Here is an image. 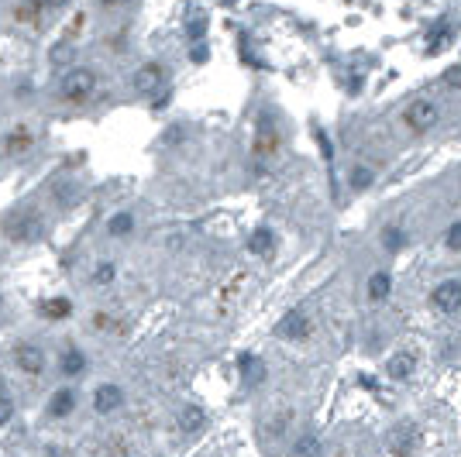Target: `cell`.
Wrapping results in <instances>:
<instances>
[{
	"label": "cell",
	"mask_w": 461,
	"mask_h": 457,
	"mask_svg": "<svg viewBox=\"0 0 461 457\" xmlns=\"http://www.w3.org/2000/svg\"><path fill=\"white\" fill-rule=\"evenodd\" d=\"M93 90H97V73L93 69H69L66 76H62V83H59V97L66 100V103H73V107H80V103H86L90 97H93Z\"/></svg>",
	"instance_id": "obj_1"
},
{
	"label": "cell",
	"mask_w": 461,
	"mask_h": 457,
	"mask_svg": "<svg viewBox=\"0 0 461 457\" xmlns=\"http://www.w3.org/2000/svg\"><path fill=\"white\" fill-rule=\"evenodd\" d=\"M4 231H8V238L14 245H28V241H35L42 234V220H38L35 210H18V213H11L4 220Z\"/></svg>",
	"instance_id": "obj_2"
},
{
	"label": "cell",
	"mask_w": 461,
	"mask_h": 457,
	"mask_svg": "<svg viewBox=\"0 0 461 457\" xmlns=\"http://www.w3.org/2000/svg\"><path fill=\"white\" fill-rule=\"evenodd\" d=\"M403 121H406V127H410L413 134H427V131H430V127L440 121V107H437L434 100L420 97V100H413V103L406 107Z\"/></svg>",
	"instance_id": "obj_3"
},
{
	"label": "cell",
	"mask_w": 461,
	"mask_h": 457,
	"mask_svg": "<svg viewBox=\"0 0 461 457\" xmlns=\"http://www.w3.org/2000/svg\"><path fill=\"white\" fill-rule=\"evenodd\" d=\"M165 66L162 62H145V66H138L134 69V76H131V86H134V93L138 97H152V93H158V86L165 83Z\"/></svg>",
	"instance_id": "obj_4"
},
{
	"label": "cell",
	"mask_w": 461,
	"mask_h": 457,
	"mask_svg": "<svg viewBox=\"0 0 461 457\" xmlns=\"http://www.w3.org/2000/svg\"><path fill=\"white\" fill-rule=\"evenodd\" d=\"M90 406H93L97 416H110V412H117L124 406V388L117 382H100L93 388V395H90Z\"/></svg>",
	"instance_id": "obj_5"
},
{
	"label": "cell",
	"mask_w": 461,
	"mask_h": 457,
	"mask_svg": "<svg viewBox=\"0 0 461 457\" xmlns=\"http://www.w3.org/2000/svg\"><path fill=\"white\" fill-rule=\"evenodd\" d=\"M430 306L440 313H458L461 310V279H444L430 289Z\"/></svg>",
	"instance_id": "obj_6"
},
{
	"label": "cell",
	"mask_w": 461,
	"mask_h": 457,
	"mask_svg": "<svg viewBox=\"0 0 461 457\" xmlns=\"http://www.w3.org/2000/svg\"><path fill=\"white\" fill-rule=\"evenodd\" d=\"M14 365H18L25 375L38 378V375L45 371V351H42L38 344H28V341H21V344L14 347Z\"/></svg>",
	"instance_id": "obj_7"
},
{
	"label": "cell",
	"mask_w": 461,
	"mask_h": 457,
	"mask_svg": "<svg viewBox=\"0 0 461 457\" xmlns=\"http://www.w3.org/2000/svg\"><path fill=\"white\" fill-rule=\"evenodd\" d=\"M307 334H310V320L303 310H289L276 323V337H283V341H303Z\"/></svg>",
	"instance_id": "obj_8"
},
{
	"label": "cell",
	"mask_w": 461,
	"mask_h": 457,
	"mask_svg": "<svg viewBox=\"0 0 461 457\" xmlns=\"http://www.w3.org/2000/svg\"><path fill=\"white\" fill-rule=\"evenodd\" d=\"M413 371H416V358H413L410 351H396V354L386 361V375H389L392 382H406V378H413Z\"/></svg>",
	"instance_id": "obj_9"
},
{
	"label": "cell",
	"mask_w": 461,
	"mask_h": 457,
	"mask_svg": "<svg viewBox=\"0 0 461 457\" xmlns=\"http://www.w3.org/2000/svg\"><path fill=\"white\" fill-rule=\"evenodd\" d=\"M365 296H368L372 303H386V299L392 296V275H389L386 269L372 272L368 282H365Z\"/></svg>",
	"instance_id": "obj_10"
},
{
	"label": "cell",
	"mask_w": 461,
	"mask_h": 457,
	"mask_svg": "<svg viewBox=\"0 0 461 457\" xmlns=\"http://www.w3.org/2000/svg\"><path fill=\"white\" fill-rule=\"evenodd\" d=\"M86 365H90V361H86V354H83L76 344H69V347L59 354V371H62L66 378H80V375L86 371Z\"/></svg>",
	"instance_id": "obj_11"
},
{
	"label": "cell",
	"mask_w": 461,
	"mask_h": 457,
	"mask_svg": "<svg viewBox=\"0 0 461 457\" xmlns=\"http://www.w3.org/2000/svg\"><path fill=\"white\" fill-rule=\"evenodd\" d=\"M238 368H241V378H245V385H262L265 378H269V368H265V361L259 358V354H241V361H238Z\"/></svg>",
	"instance_id": "obj_12"
},
{
	"label": "cell",
	"mask_w": 461,
	"mask_h": 457,
	"mask_svg": "<svg viewBox=\"0 0 461 457\" xmlns=\"http://www.w3.org/2000/svg\"><path fill=\"white\" fill-rule=\"evenodd\" d=\"M76 392L73 388H56L52 395H49V416H56V419H66V416H73V409H76Z\"/></svg>",
	"instance_id": "obj_13"
},
{
	"label": "cell",
	"mask_w": 461,
	"mask_h": 457,
	"mask_svg": "<svg viewBox=\"0 0 461 457\" xmlns=\"http://www.w3.org/2000/svg\"><path fill=\"white\" fill-rule=\"evenodd\" d=\"M203 426H206V412H203V406L189 402V406L179 409V430H182V433H200Z\"/></svg>",
	"instance_id": "obj_14"
},
{
	"label": "cell",
	"mask_w": 461,
	"mask_h": 457,
	"mask_svg": "<svg viewBox=\"0 0 461 457\" xmlns=\"http://www.w3.org/2000/svg\"><path fill=\"white\" fill-rule=\"evenodd\" d=\"M372 182H375V169L365 165V162H355L351 172H348V186L355 193H365V189H372Z\"/></svg>",
	"instance_id": "obj_15"
},
{
	"label": "cell",
	"mask_w": 461,
	"mask_h": 457,
	"mask_svg": "<svg viewBox=\"0 0 461 457\" xmlns=\"http://www.w3.org/2000/svg\"><path fill=\"white\" fill-rule=\"evenodd\" d=\"M279 151V131H272V127H259V138H255V155L259 158H269V155H276Z\"/></svg>",
	"instance_id": "obj_16"
},
{
	"label": "cell",
	"mask_w": 461,
	"mask_h": 457,
	"mask_svg": "<svg viewBox=\"0 0 461 457\" xmlns=\"http://www.w3.org/2000/svg\"><path fill=\"white\" fill-rule=\"evenodd\" d=\"M107 231H110V238H128V234L134 231V213H128V210L114 213V217L107 220Z\"/></svg>",
	"instance_id": "obj_17"
},
{
	"label": "cell",
	"mask_w": 461,
	"mask_h": 457,
	"mask_svg": "<svg viewBox=\"0 0 461 457\" xmlns=\"http://www.w3.org/2000/svg\"><path fill=\"white\" fill-rule=\"evenodd\" d=\"M276 248V234L269 231V227H259V231L248 238V251L252 255H269Z\"/></svg>",
	"instance_id": "obj_18"
},
{
	"label": "cell",
	"mask_w": 461,
	"mask_h": 457,
	"mask_svg": "<svg viewBox=\"0 0 461 457\" xmlns=\"http://www.w3.org/2000/svg\"><path fill=\"white\" fill-rule=\"evenodd\" d=\"M382 248L386 251H403L406 248V231H403V227H386V231H382Z\"/></svg>",
	"instance_id": "obj_19"
},
{
	"label": "cell",
	"mask_w": 461,
	"mask_h": 457,
	"mask_svg": "<svg viewBox=\"0 0 461 457\" xmlns=\"http://www.w3.org/2000/svg\"><path fill=\"white\" fill-rule=\"evenodd\" d=\"M90 279H93V286H110V282L117 279V265H114V262H100Z\"/></svg>",
	"instance_id": "obj_20"
},
{
	"label": "cell",
	"mask_w": 461,
	"mask_h": 457,
	"mask_svg": "<svg viewBox=\"0 0 461 457\" xmlns=\"http://www.w3.org/2000/svg\"><path fill=\"white\" fill-rule=\"evenodd\" d=\"M320 450H324V447H320V440H317L314 433H303V436L293 443V454H300V457H303V454H320Z\"/></svg>",
	"instance_id": "obj_21"
},
{
	"label": "cell",
	"mask_w": 461,
	"mask_h": 457,
	"mask_svg": "<svg viewBox=\"0 0 461 457\" xmlns=\"http://www.w3.org/2000/svg\"><path fill=\"white\" fill-rule=\"evenodd\" d=\"M444 248L447 251H461V220H454L444 231Z\"/></svg>",
	"instance_id": "obj_22"
},
{
	"label": "cell",
	"mask_w": 461,
	"mask_h": 457,
	"mask_svg": "<svg viewBox=\"0 0 461 457\" xmlns=\"http://www.w3.org/2000/svg\"><path fill=\"white\" fill-rule=\"evenodd\" d=\"M42 313H45V317L62 320V317H69V299H52V303H42Z\"/></svg>",
	"instance_id": "obj_23"
},
{
	"label": "cell",
	"mask_w": 461,
	"mask_h": 457,
	"mask_svg": "<svg viewBox=\"0 0 461 457\" xmlns=\"http://www.w3.org/2000/svg\"><path fill=\"white\" fill-rule=\"evenodd\" d=\"M14 419V399L11 392H0V426H8Z\"/></svg>",
	"instance_id": "obj_24"
},
{
	"label": "cell",
	"mask_w": 461,
	"mask_h": 457,
	"mask_svg": "<svg viewBox=\"0 0 461 457\" xmlns=\"http://www.w3.org/2000/svg\"><path fill=\"white\" fill-rule=\"evenodd\" d=\"M42 8H45V0H32V4H21V8H18V18H21V21H38Z\"/></svg>",
	"instance_id": "obj_25"
},
{
	"label": "cell",
	"mask_w": 461,
	"mask_h": 457,
	"mask_svg": "<svg viewBox=\"0 0 461 457\" xmlns=\"http://www.w3.org/2000/svg\"><path fill=\"white\" fill-rule=\"evenodd\" d=\"M203 32H206V21H203V18L189 21V38H196V42H200V38H203Z\"/></svg>",
	"instance_id": "obj_26"
},
{
	"label": "cell",
	"mask_w": 461,
	"mask_h": 457,
	"mask_svg": "<svg viewBox=\"0 0 461 457\" xmlns=\"http://www.w3.org/2000/svg\"><path fill=\"white\" fill-rule=\"evenodd\" d=\"M73 59V49L69 45H59V52L52 49V62H69Z\"/></svg>",
	"instance_id": "obj_27"
},
{
	"label": "cell",
	"mask_w": 461,
	"mask_h": 457,
	"mask_svg": "<svg viewBox=\"0 0 461 457\" xmlns=\"http://www.w3.org/2000/svg\"><path fill=\"white\" fill-rule=\"evenodd\" d=\"M189 59H196V62H206V45H203V42H196V52H189Z\"/></svg>",
	"instance_id": "obj_28"
},
{
	"label": "cell",
	"mask_w": 461,
	"mask_h": 457,
	"mask_svg": "<svg viewBox=\"0 0 461 457\" xmlns=\"http://www.w3.org/2000/svg\"><path fill=\"white\" fill-rule=\"evenodd\" d=\"M447 86H461V69H447Z\"/></svg>",
	"instance_id": "obj_29"
},
{
	"label": "cell",
	"mask_w": 461,
	"mask_h": 457,
	"mask_svg": "<svg viewBox=\"0 0 461 457\" xmlns=\"http://www.w3.org/2000/svg\"><path fill=\"white\" fill-rule=\"evenodd\" d=\"M104 8H121V4H128V0H100Z\"/></svg>",
	"instance_id": "obj_30"
},
{
	"label": "cell",
	"mask_w": 461,
	"mask_h": 457,
	"mask_svg": "<svg viewBox=\"0 0 461 457\" xmlns=\"http://www.w3.org/2000/svg\"><path fill=\"white\" fill-rule=\"evenodd\" d=\"M45 4H56V8H62V4H69V0H45Z\"/></svg>",
	"instance_id": "obj_31"
},
{
	"label": "cell",
	"mask_w": 461,
	"mask_h": 457,
	"mask_svg": "<svg viewBox=\"0 0 461 457\" xmlns=\"http://www.w3.org/2000/svg\"><path fill=\"white\" fill-rule=\"evenodd\" d=\"M0 392H8V382L4 378H0Z\"/></svg>",
	"instance_id": "obj_32"
},
{
	"label": "cell",
	"mask_w": 461,
	"mask_h": 457,
	"mask_svg": "<svg viewBox=\"0 0 461 457\" xmlns=\"http://www.w3.org/2000/svg\"><path fill=\"white\" fill-rule=\"evenodd\" d=\"M0 303H4V299H0Z\"/></svg>",
	"instance_id": "obj_33"
}]
</instances>
